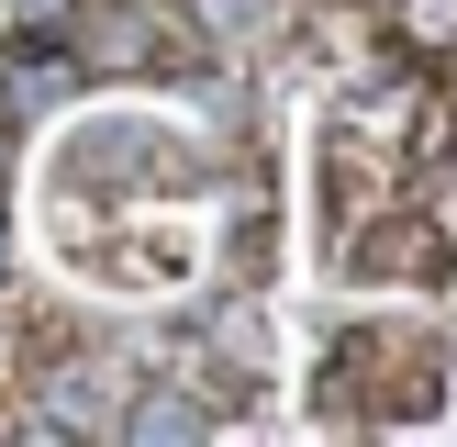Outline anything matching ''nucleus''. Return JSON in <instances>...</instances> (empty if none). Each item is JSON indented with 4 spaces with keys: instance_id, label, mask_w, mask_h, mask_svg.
Wrapping results in <instances>:
<instances>
[{
    "instance_id": "obj_1",
    "label": "nucleus",
    "mask_w": 457,
    "mask_h": 447,
    "mask_svg": "<svg viewBox=\"0 0 457 447\" xmlns=\"http://www.w3.org/2000/svg\"><path fill=\"white\" fill-rule=\"evenodd\" d=\"M34 12H45V22H67V0H12V22H34Z\"/></svg>"
},
{
    "instance_id": "obj_2",
    "label": "nucleus",
    "mask_w": 457,
    "mask_h": 447,
    "mask_svg": "<svg viewBox=\"0 0 457 447\" xmlns=\"http://www.w3.org/2000/svg\"><path fill=\"white\" fill-rule=\"evenodd\" d=\"M0 280H12V235H0Z\"/></svg>"
}]
</instances>
